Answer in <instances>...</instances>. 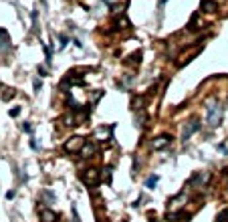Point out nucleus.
Returning <instances> with one entry per match:
<instances>
[{"label":"nucleus","mask_w":228,"mask_h":222,"mask_svg":"<svg viewBox=\"0 0 228 222\" xmlns=\"http://www.w3.org/2000/svg\"><path fill=\"white\" fill-rule=\"evenodd\" d=\"M222 105L216 101H208V107H206V123H208L210 127H218L220 121H222Z\"/></svg>","instance_id":"obj_1"},{"label":"nucleus","mask_w":228,"mask_h":222,"mask_svg":"<svg viewBox=\"0 0 228 222\" xmlns=\"http://www.w3.org/2000/svg\"><path fill=\"white\" fill-rule=\"evenodd\" d=\"M85 144H87L85 137H81V135H73V137H69V140L63 144V151H65V154H79Z\"/></svg>","instance_id":"obj_2"},{"label":"nucleus","mask_w":228,"mask_h":222,"mask_svg":"<svg viewBox=\"0 0 228 222\" xmlns=\"http://www.w3.org/2000/svg\"><path fill=\"white\" fill-rule=\"evenodd\" d=\"M99 180H101V172L97 168H87L81 172V182L85 186H97Z\"/></svg>","instance_id":"obj_3"},{"label":"nucleus","mask_w":228,"mask_h":222,"mask_svg":"<svg viewBox=\"0 0 228 222\" xmlns=\"http://www.w3.org/2000/svg\"><path fill=\"white\" fill-rule=\"evenodd\" d=\"M196 131H200V121L198 119H190L186 121L184 125H182V141H188L190 135L196 133Z\"/></svg>","instance_id":"obj_4"},{"label":"nucleus","mask_w":228,"mask_h":222,"mask_svg":"<svg viewBox=\"0 0 228 222\" xmlns=\"http://www.w3.org/2000/svg\"><path fill=\"white\" fill-rule=\"evenodd\" d=\"M186 202H188V194L186 192H182L180 196H176V198H172L170 200V212H176V210H182V208L186 206Z\"/></svg>","instance_id":"obj_5"},{"label":"nucleus","mask_w":228,"mask_h":222,"mask_svg":"<svg viewBox=\"0 0 228 222\" xmlns=\"http://www.w3.org/2000/svg\"><path fill=\"white\" fill-rule=\"evenodd\" d=\"M97 144L95 141H87V144L81 147V151H79V155H81L83 159H89V158H93V155H97Z\"/></svg>","instance_id":"obj_6"},{"label":"nucleus","mask_w":228,"mask_h":222,"mask_svg":"<svg viewBox=\"0 0 228 222\" xmlns=\"http://www.w3.org/2000/svg\"><path fill=\"white\" fill-rule=\"evenodd\" d=\"M61 125L63 127H75V125H79V119H77V113H75L73 109L71 111H67L63 117H61Z\"/></svg>","instance_id":"obj_7"},{"label":"nucleus","mask_w":228,"mask_h":222,"mask_svg":"<svg viewBox=\"0 0 228 222\" xmlns=\"http://www.w3.org/2000/svg\"><path fill=\"white\" fill-rule=\"evenodd\" d=\"M170 144H172V135L164 133V135H158V137L151 141V147H154V150H164V147H168Z\"/></svg>","instance_id":"obj_8"},{"label":"nucleus","mask_w":228,"mask_h":222,"mask_svg":"<svg viewBox=\"0 0 228 222\" xmlns=\"http://www.w3.org/2000/svg\"><path fill=\"white\" fill-rule=\"evenodd\" d=\"M190 182L194 184V188H204L206 186V182H210V174L208 172H198V174L192 176V180Z\"/></svg>","instance_id":"obj_9"},{"label":"nucleus","mask_w":228,"mask_h":222,"mask_svg":"<svg viewBox=\"0 0 228 222\" xmlns=\"http://www.w3.org/2000/svg\"><path fill=\"white\" fill-rule=\"evenodd\" d=\"M39 216H40V222H57V214L49 208H40Z\"/></svg>","instance_id":"obj_10"},{"label":"nucleus","mask_w":228,"mask_h":222,"mask_svg":"<svg viewBox=\"0 0 228 222\" xmlns=\"http://www.w3.org/2000/svg\"><path fill=\"white\" fill-rule=\"evenodd\" d=\"M200 10L206 12V14H210V12H216V10H218V4H216L214 0H202V2H200Z\"/></svg>","instance_id":"obj_11"},{"label":"nucleus","mask_w":228,"mask_h":222,"mask_svg":"<svg viewBox=\"0 0 228 222\" xmlns=\"http://www.w3.org/2000/svg\"><path fill=\"white\" fill-rule=\"evenodd\" d=\"M8 47H10V36H8V33H6L4 29H0V53L6 51Z\"/></svg>","instance_id":"obj_12"},{"label":"nucleus","mask_w":228,"mask_h":222,"mask_svg":"<svg viewBox=\"0 0 228 222\" xmlns=\"http://www.w3.org/2000/svg\"><path fill=\"white\" fill-rule=\"evenodd\" d=\"M111 131L113 127H99V129H95V140H109Z\"/></svg>","instance_id":"obj_13"},{"label":"nucleus","mask_w":228,"mask_h":222,"mask_svg":"<svg viewBox=\"0 0 228 222\" xmlns=\"http://www.w3.org/2000/svg\"><path fill=\"white\" fill-rule=\"evenodd\" d=\"M146 101V95H135L133 99H131V109H141V103Z\"/></svg>","instance_id":"obj_14"},{"label":"nucleus","mask_w":228,"mask_h":222,"mask_svg":"<svg viewBox=\"0 0 228 222\" xmlns=\"http://www.w3.org/2000/svg\"><path fill=\"white\" fill-rule=\"evenodd\" d=\"M117 29H127V26H131V22L125 18V16H121V18H117Z\"/></svg>","instance_id":"obj_15"},{"label":"nucleus","mask_w":228,"mask_h":222,"mask_svg":"<svg viewBox=\"0 0 228 222\" xmlns=\"http://www.w3.org/2000/svg\"><path fill=\"white\" fill-rule=\"evenodd\" d=\"M216 222H228V210H222V212L216 216Z\"/></svg>","instance_id":"obj_16"},{"label":"nucleus","mask_w":228,"mask_h":222,"mask_svg":"<svg viewBox=\"0 0 228 222\" xmlns=\"http://www.w3.org/2000/svg\"><path fill=\"white\" fill-rule=\"evenodd\" d=\"M155 184H158V176H150V178L146 180V186H147V188H154Z\"/></svg>","instance_id":"obj_17"},{"label":"nucleus","mask_w":228,"mask_h":222,"mask_svg":"<svg viewBox=\"0 0 228 222\" xmlns=\"http://www.w3.org/2000/svg\"><path fill=\"white\" fill-rule=\"evenodd\" d=\"M103 182H111V168H105L103 170Z\"/></svg>","instance_id":"obj_18"},{"label":"nucleus","mask_w":228,"mask_h":222,"mask_svg":"<svg viewBox=\"0 0 228 222\" xmlns=\"http://www.w3.org/2000/svg\"><path fill=\"white\" fill-rule=\"evenodd\" d=\"M131 65H139V61H141V53H135V55H131Z\"/></svg>","instance_id":"obj_19"},{"label":"nucleus","mask_w":228,"mask_h":222,"mask_svg":"<svg viewBox=\"0 0 228 222\" xmlns=\"http://www.w3.org/2000/svg\"><path fill=\"white\" fill-rule=\"evenodd\" d=\"M43 51H44V55H47V63L51 65V48L47 47V44H43Z\"/></svg>","instance_id":"obj_20"},{"label":"nucleus","mask_w":228,"mask_h":222,"mask_svg":"<svg viewBox=\"0 0 228 222\" xmlns=\"http://www.w3.org/2000/svg\"><path fill=\"white\" fill-rule=\"evenodd\" d=\"M12 95H14V91H12V89H6V93H4V97H2V99H4V101H8Z\"/></svg>","instance_id":"obj_21"},{"label":"nucleus","mask_w":228,"mask_h":222,"mask_svg":"<svg viewBox=\"0 0 228 222\" xmlns=\"http://www.w3.org/2000/svg\"><path fill=\"white\" fill-rule=\"evenodd\" d=\"M20 115V107H14V109H10V117H18Z\"/></svg>","instance_id":"obj_22"},{"label":"nucleus","mask_w":228,"mask_h":222,"mask_svg":"<svg viewBox=\"0 0 228 222\" xmlns=\"http://www.w3.org/2000/svg\"><path fill=\"white\" fill-rule=\"evenodd\" d=\"M67 44H69V39H67V36H65V34H61V47H67Z\"/></svg>","instance_id":"obj_23"},{"label":"nucleus","mask_w":228,"mask_h":222,"mask_svg":"<svg viewBox=\"0 0 228 222\" xmlns=\"http://www.w3.org/2000/svg\"><path fill=\"white\" fill-rule=\"evenodd\" d=\"M39 75H40V77H47V69H44V67H39Z\"/></svg>","instance_id":"obj_24"},{"label":"nucleus","mask_w":228,"mask_h":222,"mask_svg":"<svg viewBox=\"0 0 228 222\" xmlns=\"http://www.w3.org/2000/svg\"><path fill=\"white\" fill-rule=\"evenodd\" d=\"M25 131H28V133H30V131H32V127H30V123H25Z\"/></svg>","instance_id":"obj_25"},{"label":"nucleus","mask_w":228,"mask_h":222,"mask_svg":"<svg viewBox=\"0 0 228 222\" xmlns=\"http://www.w3.org/2000/svg\"><path fill=\"white\" fill-rule=\"evenodd\" d=\"M165 2H168V0H160V4H165Z\"/></svg>","instance_id":"obj_26"},{"label":"nucleus","mask_w":228,"mask_h":222,"mask_svg":"<svg viewBox=\"0 0 228 222\" xmlns=\"http://www.w3.org/2000/svg\"><path fill=\"white\" fill-rule=\"evenodd\" d=\"M226 190H228V186H226Z\"/></svg>","instance_id":"obj_27"}]
</instances>
